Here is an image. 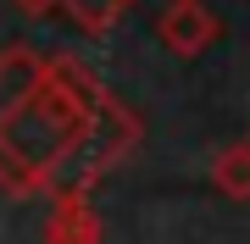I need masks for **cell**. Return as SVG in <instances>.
I'll return each mask as SVG.
<instances>
[{
    "instance_id": "6da1fadb",
    "label": "cell",
    "mask_w": 250,
    "mask_h": 244,
    "mask_svg": "<svg viewBox=\"0 0 250 244\" xmlns=\"http://www.w3.org/2000/svg\"><path fill=\"white\" fill-rule=\"evenodd\" d=\"M117 6H123V0H72V11H78V17H95V22H100V17H111Z\"/></svg>"
}]
</instances>
